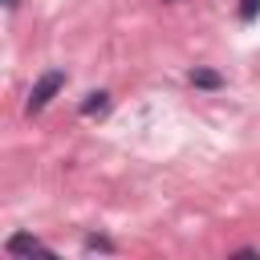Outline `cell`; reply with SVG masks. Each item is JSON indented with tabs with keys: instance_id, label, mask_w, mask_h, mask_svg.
Listing matches in <instances>:
<instances>
[{
	"instance_id": "obj_1",
	"label": "cell",
	"mask_w": 260,
	"mask_h": 260,
	"mask_svg": "<svg viewBox=\"0 0 260 260\" xmlns=\"http://www.w3.org/2000/svg\"><path fill=\"white\" fill-rule=\"evenodd\" d=\"M65 81H69V73L65 69H45L41 77H37V85L28 89V102H24V114H41L61 89H65Z\"/></svg>"
},
{
	"instance_id": "obj_5",
	"label": "cell",
	"mask_w": 260,
	"mask_h": 260,
	"mask_svg": "<svg viewBox=\"0 0 260 260\" xmlns=\"http://www.w3.org/2000/svg\"><path fill=\"white\" fill-rule=\"evenodd\" d=\"M81 248H85V252H114V244H110L106 236H85Z\"/></svg>"
},
{
	"instance_id": "obj_7",
	"label": "cell",
	"mask_w": 260,
	"mask_h": 260,
	"mask_svg": "<svg viewBox=\"0 0 260 260\" xmlns=\"http://www.w3.org/2000/svg\"><path fill=\"white\" fill-rule=\"evenodd\" d=\"M4 8H8V12H16V8H20V0H4Z\"/></svg>"
},
{
	"instance_id": "obj_3",
	"label": "cell",
	"mask_w": 260,
	"mask_h": 260,
	"mask_svg": "<svg viewBox=\"0 0 260 260\" xmlns=\"http://www.w3.org/2000/svg\"><path fill=\"white\" fill-rule=\"evenodd\" d=\"M187 81H191L195 89H223V73L211 69V65H195V69L187 73Z\"/></svg>"
},
{
	"instance_id": "obj_6",
	"label": "cell",
	"mask_w": 260,
	"mask_h": 260,
	"mask_svg": "<svg viewBox=\"0 0 260 260\" xmlns=\"http://www.w3.org/2000/svg\"><path fill=\"white\" fill-rule=\"evenodd\" d=\"M256 16H260V0H240V20L252 24Z\"/></svg>"
},
{
	"instance_id": "obj_2",
	"label": "cell",
	"mask_w": 260,
	"mask_h": 260,
	"mask_svg": "<svg viewBox=\"0 0 260 260\" xmlns=\"http://www.w3.org/2000/svg\"><path fill=\"white\" fill-rule=\"evenodd\" d=\"M4 252L8 256H32V252H49L37 236H28V232H12L8 240H4Z\"/></svg>"
},
{
	"instance_id": "obj_4",
	"label": "cell",
	"mask_w": 260,
	"mask_h": 260,
	"mask_svg": "<svg viewBox=\"0 0 260 260\" xmlns=\"http://www.w3.org/2000/svg\"><path fill=\"white\" fill-rule=\"evenodd\" d=\"M106 110H110V93H106V89L85 93V102H81V118H93V114H106Z\"/></svg>"
}]
</instances>
